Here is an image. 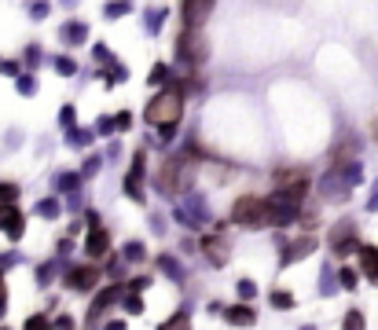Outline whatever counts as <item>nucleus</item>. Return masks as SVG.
<instances>
[{"label":"nucleus","instance_id":"1","mask_svg":"<svg viewBox=\"0 0 378 330\" xmlns=\"http://www.w3.org/2000/svg\"><path fill=\"white\" fill-rule=\"evenodd\" d=\"M195 176H199V165L191 162L188 154H177V158H166L155 173V191L162 198H184L191 195L195 187Z\"/></svg>","mask_w":378,"mask_h":330},{"label":"nucleus","instance_id":"2","mask_svg":"<svg viewBox=\"0 0 378 330\" xmlns=\"http://www.w3.org/2000/svg\"><path fill=\"white\" fill-rule=\"evenodd\" d=\"M184 103H188V92L180 89L177 81L169 89H162L155 99L144 106V121L151 129H166V125H180L184 121Z\"/></svg>","mask_w":378,"mask_h":330},{"label":"nucleus","instance_id":"3","mask_svg":"<svg viewBox=\"0 0 378 330\" xmlns=\"http://www.w3.org/2000/svg\"><path fill=\"white\" fill-rule=\"evenodd\" d=\"M232 224H239L246 231L257 228H272V198L265 195H239L232 206Z\"/></svg>","mask_w":378,"mask_h":330},{"label":"nucleus","instance_id":"4","mask_svg":"<svg viewBox=\"0 0 378 330\" xmlns=\"http://www.w3.org/2000/svg\"><path fill=\"white\" fill-rule=\"evenodd\" d=\"M173 220H177L180 228H188V231H202V228H213V224H217V220L210 217L206 195H199V191L184 195L177 206H173Z\"/></svg>","mask_w":378,"mask_h":330},{"label":"nucleus","instance_id":"5","mask_svg":"<svg viewBox=\"0 0 378 330\" xmlns=\"http://www.w3.org/2000/svg\"><path fill=\"white\" fill-rule=\"evenodd\" d=\"M177 59L184 67H202L210 59V40L202 30H180L177 37Z\"/></svg>","mask_w":378,"mask_h":330},{"label":"nucleus","instance_id":"6","mask_svg":"<svg viewBox=\"0 0 378 330\" xmlns=\"http://www.w3.org/2000/svg\"><path fill=\"white\" fill-rule=\"evenodd\" d=\"M125 297V286H118V283H107L100 294H96V301L89 305V316H85V327H100V319L107 316V308L118 305Z\"/></svg>","mask_w":378,"mask_h":330},{"label":"nucleus","instance_id":"7","mask_svg":"<svg viewBox=\"0 0 378 330\" xmlns=\"http://www.w3.org/2000/svg\"><path fill=\"white\" fill-rule=\"evenodd\" d=\"M144 180H147V151H136L133 154V165H129V176H125V195L133 202H144Z\"/></svg>","mask_w":378,"mask_h":330},{"label":"nucleus","instance_id":"8","mask_svg":"<svg viewBox=\"0 0 378 330\" xmlns=\"http://www.w3.org/2000/svg\"><path fill=\"white\" fill-rule=\"evenodd\" d=\"M100 279H103V268H100V264H78V268H63V283H67L70 290H92Z\"/></svg>","mask_w":378,"mask_h":330},{"label":"nucleus","instance_id":"9","mask_svg":"<svg viewBox=\"0 0 378 330\" xmlns=\"http://www.w3.org/2000/svg\"><path fill=\"white\" fill-rule=\"evenodd\" d=\"M199 250L206 253V261L213 268H224V264H228V253H232V239L224 235V231H213V235H206L199 242Z\"/></svg>","mask_w":378,"mask_h":330},{"label":"nucleus","instance_id":"10","mask_svg":"<svg viewBox=\"0 0 378 330\" xmlns=\"http://www.w3.org/2000/svg\"><path fill=\"white\" fill-rule=\"evenodd\" d=\"M349 191H353V187L345 184V176H342L338 165H331L327 173L320 176V195L327 198V202H345V198H349Z\"/></svg>","mask_w":378,"mask_h":330},{"label":"nucleus","instance_id":"11","mask_svg":"<svg viewBox=\"0 0 378 330\" xmlns=\"http://www.w3.org/2000/svg\"><path fill=\"white\" fill-rule=\"evenodd\" d=\"M210 15H213V4H210V0H188V4L180 8L184 30H202V26L210 23Z\"/></svg>","mask_w":378,"mask_h":330},{"label":"nucleus","instance_id":"12","mask_svg":"<svg viewBox=\"0 0 378 330\" xmlns=\"http://www.w3.org/2000/svg\"><path fill=\"white\" fill-rule=\"evenodd\" d=\"M85 253H89V264H100L107 257H114V253H111V231H107V228L89 231V239H85Z\"/></svg>","mask_w":378,"mask_h":330},{"label":"nucleus","instance_id":"13","mask_svg":"<svg viewBox=\"0 0 378 330\" xmlns=\"http://www.w3.org/2000/svg\"><path fill=\"white\" fill-rule=\"evenodd\" d=\"M312 250H316V235H301V239H294V242H287V246H283V257H279V268H290V264L305 261Z\"/></svg>","mask_w":378,"mask_h":330},{"label":"nucleus","instance_id":"14","mask_svg":"<svg viewBox=\"0 0 378 330\" xmlns=\"http://www.w3.org/2000/svg\"><path fill=\"white\" fill-rule=\"evenodd\" d=\"M0 231H4L12 242H19V239H23V231H26V217L15 206H0Z\"/></svg>","mask_w":378,"mask_h":330},{"label":"nucleus","instance_id":"15","mask_svg":"<svg viewBox=\"0 0 378 330\" xmlns=\"http://www.w3.org/2000/svg\"><path fill=\"white\" fill-rule=\"evenodd\" d=\"M272 184H276V191H294V187L309 184V173H305V169L287 165V169H276V173H272Z\"/></svg>","mask_w":378,"mask_h":330},{"label":"nucleus","instance_id":"16","mask_svg":"<svg viewBox=\"0 0 378 330\" xmlns=\"http://www.w3.org/2000/svg\"><path fill=\"white\" fill-rule=\"evenodd\" d=\"M59 40H63L67 48H81L85 40H89V26H85L81 19H70V23L59 26Z\"/></svg>","mask_w":378,"mask_h":330},{"label":"nucleus","instance_id":"17","mask_svg":"<svg viewBox=\"0 0 378 330\" xmlns=\"http://www.w3.org/2000/svg\"><path fill=\"white\" fill-rule=\"evenodd\" d=\"M155 268L166 275V279H173V283H184V279H188V268H184V264L173 257V253H158V257H155Z\"/></svg>","mask_w":378,"mask_h":330},{"label":"nucleus","instance_id":"18","mask_svg":"<svg viewBox=\"0 0 378 330\" xmlns=\"http://www.w3.org/2000/svg\"><path fill=\"white\" fill-rule=\"evenodd\" d=\"M81 173H67V169H63V173H56L52 176V187H56V195H81Z\"/></svg>","mask_w":378,"mask_h":330},{"label":"nucleus","instance_id":"19","mask_svg":"<svg viewBox=\"0 0 378 330\" xmlns=\"http://www.w3.org/2000/svg\"><path fill=\"white\" fill-rule=\"evenodd\" d=\"M331 250H338V246H345V242H356V239H360V235H356V220H349V217H345V220H338V224H334L331 228Z\"/></svg>","mask_w":378,"mask_h":330},{"label":"nucleus","instance_id":"20","mask_svg":"<svg viewBox=\"0 0 378 330\" xmlns=\"http://www.w3.org/2000/svg\"><path fill=\"white\" fill-rule=\"evenodd\" d=\"M224 319H228L232 327H254L257 312H254V305H228L224 308Z\"/></svg>","mask_w":378,"mask_h":330},{"label":"nucleus","instance_id":"21","mask_svg":"<svg viewBox=\"0 0 378 330\" xmlns=\"http://www.w3.org/2000/svg\"><path fill=\"white\" fill-rule=\"evenodd\" d=\"M360 272L378 286V246H364L360 250Z\"/></svg>","mask_w":378,"mask_h":330},{"label":"nucleus","instance_id":"22","mask_svg":"<svg viewBox=\"0 0 378 330\" xmlns=\"http://www.w3.org/2000/svg\"><path fill=\"white\" fill-rule=\"evenodd\" d=\"M338 290H342L338 272H331V264H323V268H320V297H334Z\"/></svg>","mask_w":378,"mask_h":330},{"label":"nucleus","instance_id":"23","mask_svg":"<svg viewBox=\"0 0 378 330\" xmlns=\"http://www.w3.org/2000/svg\"><path fill=\"white\" fill-rule=\"evenodd\" d=\"M147 81H151V89H155V84H158V89H169L177 78H173L169 62H155V67H151V73H147Z\"/></svg>","mask_w":378,"mask_h":330},{"label":"nucleus","instance_id":"24","mask_svg":"<svg viewBox=\"0 0 378 330\" xmlns=\"http://www.w3.org/2000/svg\"><path fill=\"white\" fill-rule=\"evenodd\" d=\"M122 257H125V264H144V261H147V246H144L140 239H133V242H125Z\"/></svg>","mask_w":378,"mask_h":330},{"label":"nucleus","instance_id":"25","mask_svg":"<svg viewBox=\"0 0 378 330\" xmlns=\"http://www.w3.org/2000/svg\"><path fill=\"white\" fill-rule=\"evenodd\" d=\"M63 268V261L56 257V261H45V264H37V272H34V279H37V286H48L52 279H56V272Z\"/></svg>","mask_w":378,"mask_h":330},{"label":"nucleus","instance_id":"26","mask_svg":"<svg viewBox=\"0 0 378 330\" xmlns=\"http://www.w3.org/2000/svg\"><path fill=\"white\" fill-rule=\"evenodd\" d=\"M158 330H191V312H188V308H180V312H173Z\"/></svg>","mask_w":378,"mask_h":330},{"label":"nucleus","instance_id":"27","mask_svg":"<svg viewBox=\"0 0 378 330\" xmlns=\"http://www.w3.org/2000/svg\"><path fill=\"white\" fill-rule=\"evenodd\" d=\"M166 8H151V12H147V19H144V30H147V34H162V26H166Z\"/></svg>","mask_w":378,"mask_h":330},{"label":"nucleus","instance_id":"28","mask_svg":"<svg viewBox=\"0 0 378 330\" xmlns=\"http://www.w3.org/2000/svg\"><path fill=\"white\" fill-rule=\"evenodd\" d=\"M19 195H23V187L15 180H0V206H15Z\"/></svg>","mask_w":378,"mask_h":330},{"label":"nucleus","instance_id":"29","mask_svg":"<svg viewBox=\"0 0 378 330\" xmlns=\"http://www.w3.org/2000/svg\"><path fill=\"white\" fill-rule=\"evenodd\" d=\"M59 213H63V206H59V198H56V195H52V198H41V202H37V217H45V220H56Z\"/></svg>","mask_w":378,"mask_h":330},{"label":"nucleus","instance_id":"30","mask_svg":"<svg viewBox=\"0 0 378 330\" xmlns=\"http://www.w3.org/2000/svg\"><path fill=\"white\" fill-rule=\"evenodd\" d=\"M342 330H367V319H364V312H360V308H349V312H345V319H342Z\"/></svg>","mask_w":378,"mask_h":330},{"label":"nucleus","instance_id":"31","mask_svg":"<svg viewBox=\"0 0 378 330\" xmlns=\"http://www.w3.org/2000/svg\"><path fill=\"white\" fill-rule=\"evenodd\" d=\"M235 294H239V305H250L257 297V283L254 279H239L235 283Z\"/></svg>","mask_w":378,"mask_h":330},{"label":"nucleus","instance_id":"32","mask_svg":"<svg viewBox=\"0 0 378 330\" xmlns=\"http://www.w3.org/2000/svg\"><path fill=\"white\" fill-rule=\"evenodd\" d=\"M92 59H96V62H100V67H103V70H107V67H114V62H118V59H114V51H111V48H107V45H103V40H96V48H92Z\"/></svg>","mask_w":378,"mask_h":330},{"label":"nucleus","instance_id":"33","mask_svg":"<svg viewBox=\"0 0 378 330\" xmlns=\"http://www.w3.org/2000/svg\"><path fill=\"white\" fill-rule=\"evenodd\" d=\"M92 140H96V129H74V132H67L70 147H89Z\"/></svg>","mask_w":378,"mask_h":330},{"label":"nucleus","instance_id":"34","mask_svg":"<svg viewBox=\"0 0 378 330\" xmlns=\"http://www.w3.org/2000/svg\"><path fill=\"white\" fill-rule=\"evenodd\" d=\"M15 89H19V95H37V73H34V70H26L23 78L15 81Z\"/></svg>","mask_w":378,"mask_h":330},{"label":"nucleus","instance_id":"35","mask_svg":"<svg viewBox=\"0 0 378 330\" xmlns=\"http://www.w3.org/2000/svg\"><path fill=\"white\" fill-rule=\"evenodd\" d=\"M338 169H342V176H345V184H349V187H356L364 180V165L360 162H349V165H338Z\"/></svg>","mask_w":378,"mask_h":330},{"label":"nucleus","instance_id":"36","mask_svg":"<svg viewBox=\"0 0 378 330\" xmlns=\"http://www.w3.org/2000/svg\"><path fill=\"white\" fill-rule=\"evenodd\" d=\"M59 125H63L67 132L78 129V110H74V103H63V110H59Z\"/></svg>","mask_w":378,"mask_h":330},{"label":"nucleus","instance_id":"37","mask_svg":"<svg viewBox=\"0 0 378 330\" xmlns=\"http://www.w3.org/2000/svg\"><path fill=\"white\" fill-rule=\"evenodd\" d=\"M125 268H129V264H125V257H122V253H114V257H111V268H107V272H111V283H118V286H125V283H122V275H125Z\"/></svg>","mask_w":378,"mask_h":330},{"label":"nucleus","instance_id":"38","mask_svg":"<svg viewBox=\"0 0 378 330\" xmlns=\"http://www.w3.org/2000/svg\"><path fill=\"white\" fill-rule=\"evenodd\" d=\"M52 67H56L63 78H74V73H78V62H74L70 56H56V59H52Z\"/></svg>","mask_w":378,"mask_h":330},{"label":"nucleus","instance_id":"39","mask_svg":"<svg viewBox=\"0 0 378 330\" xmlns=\"http://www.w3.org/2000/svg\"><path fill=\"white\" fill-rule=\"evenodd\" d=\"M100 169H103V154H89V158L81 162V176L89 180V176H96V173H100Z\"/></svg>","mask_w":378,"mask_h":330},{"label":"nucleus","instance_id":"40","mask_svg":"<svg viewBox=\"0 0 378 330\" xmlns=\"http://www.w3.org/2000/svg\"><path fill=\"white\" fill-rule=\"evenodd\" d=\"M338 283H342V290H356V286H360V272H356V268H342Z\"/></svg>","mask_w":378,"mask_h":330},{"label":"nucleus","instance_id":"41","mask_svg":"<svg viewBox=\"0 0 378 330\" xmlns=\"http://www.w3.org/2000/svg\"><path fill=\"white\" fill-rule=\"evenodd\" d=\"M129 12H133V4H129V0H114V4L103 8L107 19H122V15H129Z\"/></svg>","mask_w":378,"mask_h":330},{"label":"nucleus","instance_id":"42","mask_svg":"<svg viewBox=\"0 0 378 330\" xmlns=\"http://www.w3.org/2000/svg\"><path fill=\"white\" fill-rule=\"evenodd\" d=\"M122 308H125L129 316H140V312H144V297H140V294H125L122 297Z\"/></svg>","mask_w":378,"mask_h":330},{"label":"nucleus","instance_id":"43","mask_svg":"<svg viewBox=\"0 0 378 330\" xmlns=\"http://www.w3.org/2000/svg\"><path fill=\"white\" fill-rule=\"evenodd\" d=\"M23 330H52V319L45 312H37V316H30L26 323H23Z\"/></svg>","mask_w":378,"mask_h":330},{"label":"nucleus","instance_id":"44","mask_svg":"<svg viewBox=\"0 0 378 330\" xmlns=\"http://www.w3.org/2000/svg\"><path fill=\"white\" fill-rule=\"evenodd\" d=\"M268 301H272L276 308H294V294H287V290H272V294H268Z\"/></svg>","mask_w":378,"mask_h":330},{"label":"nucleus","instance_id":"45","mask_svg":"<svg viewBox=\"0 0 378 330\" xmlns=\"http://www.w3.org/2000/svg\"><path fill=\"white\" fill-rule=\"evenodd\" d=\"M151 283H155V279H147V275H136V279H129V283H125V294H144Z\"/></svg>","mask_w":378,"mask_h":330},{"label":"nucleus","instance_id":"46","mask_svg":"<svg viewBox=\"0 0 378 330\" xmlns=\"http://www.w3.org/2000/svg\"><path fill=\"white\" fill-rule=\"evenodd\" d=\"M0 70H4L8 78H15V81L23 78V73H26V70H23V67H19V62H15V59H0Z\"/></svg>","mask_w":378,"mask_h":330},{"label":"nucleus","instance_id":"47","mask_svg":"<svg viewBox=\"0 0 378 330\" xmlns=\"http://www.w3.org/2000/svg\"><path fill=\"white\" fill-rule=\"evenodd\" d=\"M364 250V242L360 239H356V242H345V246H338V250H331L334 253V257H353V253H360Z\"/></svg>","mask_w":378,"mask_h":330},{"label":"nucleus","instance_id":"48","mask_svg":"<svg viewBox=\"0 0 378 330\" xmlns=\"http://www.w3.org/2000/svg\"><path fill=\"white\" fill-rule=\"evenodd\" d=\"M114 125H118V132H129V129H133V114H129V110H118V114H114Z\"/></svg>","mask_w":378,"mask_h":330},{"label":"nucleus","instance_id":"49","mask_svg":"<svg viewBox=\"0 0 378 330\" xmlns=\"http://www.w3.org/2000/svg\"><path fill=\"white\" fill-rule=\"evenodd\" d=\"M23 59H26V67H41V59H45V56H41L37 45H30V48L23 51Z\"/></svg>","mask_w":378,"mask_h":330},{"label":"nucleus","instance_id":"50","mask_svg":"<svg viewBox=\"0 0 378 330\" xmlns=\"http://www.w3.org/2000/svg\"><path fill=\"white\" fill-rule=\"evenodd\" d=\"M96 132H100V136H114V132H118L114 118H100V121H96Z\"/></svg>","mask_w":378,"mask_h":330},{"label":"nucleus","instance_id":"51","mask_svg":"<svg viewBox=\"0 0 378 330\" xmlns=\"http://www.w3.org/2000/svg\"><path fill=\"white\" fill-rule=\"evenodd\" d=\"M85 224H89V231H100L103 228V217L96 209H85Z\"/></svg>","mask_w":378,"mask_h":330},{"label":"nucleus","instance_id":"52","mask_svg":"<svg viewBox=\"0 0 378 330\" xmlns=\"http://www.w3.org/2000/svg\"><path fill=\"white\" fill-rule=\"evenodd\" d=\"M173 140H177V125H166V129H158V143L169 147Z\"/></svg>","mask_w":378,"mask_h":330},{"label":"nucleus","instance_id":"53","mask_svg":"<svg viewBox=\"0 0 378 330\" xmlns=\"http://www.w3.org/2000/svg\"><path fill=\"white\" fill-rule=\"evenodd\" d=\"M301 228H305V235H312V231L320 228V217H316V213H309V217H301Z\"/></svg>","mask_w":378,"mask_h":330},{"label":"nucleus","instance_id":"54","mask_svg":"<svg viewBox=\"0 0 378 330\" xmlns=\"http://www.w3.org/2000/svg\"><path fill=\"white\" fill-rule=\"evenodd\" d=\"M78 323H74L70 316H59V319H52V330H74Z\"/></svg>","mask_w":378,"mask_h":330},{"label":"nucleus","instance_id":"55","mask_svg":"<svg viewBox=\"0 0 378 330\" xmlns=\"http://www.w3.org/2000/svg\"><path fill=\"white\" fill-rule=\"evenodd\" d=\"M19 261H23V257H19L15 250H12V253H4V257H0V272H4V268H15Z\"/></svg>","mask_w":378,"mask_h":330},{"label":"nucleus","instance_id":"56","mask_svg":"<svg viewBox=\"0 0 378 330\" xmlns=\"http://www.w3.org/2000/svg\"><path fill=\"white\" fill-rule=\"evenodd\" d=\"M8 312V283H4V272H0V316Z\"/></svg>","mask_w":378,"mask_h":330},{"label":"nucleus","instance_id":"57","mask_svg":"<svg viewBox=\"0 0 378 330\" xmlns=\"http://www.w3.org/2000/svg\"><path fill=\"white\" fill-rule=\"evenodd\" d=\"M48 12H52V4H30V15H34L37 23H41V19H45Z\"/></svg>","mask_w":378,"mask_h":330},{"label":"nucleus","instance_id":"58","mask_svg":"<svg viewBox=\"0 0 378 330\" xmlns=\"http://www.w3.org/2000/svg\"><path fill=\"white\" fill-rule=\"evenodd\" d=\"M367 209H378V180H375V187H371V195H367Z\"/></svg>","mask_w":378,"mask_h":330},{"label":"nucleus","instance_id":"59","mask_svg":"<svg viewBox=\"0 0 378 330\" xmlns=\"http://www.w3.org/2000/svg\"><path fill=\"white\" fill-rule=\"evenodd\" d=\"M85 206V195H70L67 198V209H81Z\"/></svg>","mask_w":378,"mask_h":330},{"label":"nucleus","instance_id":"60","mask_svg":"<svg viewBox=\"0 0 378 330\" xmlns=\"http://www.w3.org/2000/svg\"><path fill=\"white\" fill-rule=\"evenodd\" d=\"M151 228H155V235H162V231H166V220H162V217H151Z\"/></svg>","mask_w":378,"mask_h":330},{"label":"nucleus","instance_id":"61","mask_svg":"<svg viewBox=\"0 0 378 330\" xmlns=\"http://www.w3.org/2000/svg\"><path fill=\"white\" fill-rule=\"evenodd\" d=\"M103 330H125V319H111V323H107Z\"/></svg>","mask_w":378,"mask_h":330},{"label":"nucleus","instance_id":"62","mask_svg":"<svg viewBox=\"0 0 378 330\" xmlns=\"http://www.w3.org/2000/svg\"><path fill=\"white\" fill-rule=\"evenodd\" d=\"M371 132H375V140H378V118H375V125H371Z\"/></svg>","mask_w":378,"mask_h":330},{"label":"nucleus","instance_id":"63","mask_svg":"<svg viewBox=\"0 0 378 330\" xmlns=\"http://www.w3.org/2000/svg\"><path fill=\"white\" fill-rule=\"evenodd\" d=\"M301 330H316V327H312V323H305V327H301Z\"/></svg>","mask_w":378,"mask_h":330},{"label":"nucleus","instance_id":"64","mask_svg":"<svg viewBox=\"0 0 378 330\" xmlns=\"http://www.w3.org/2000/svg\"><path fill=\"white\" fill-rule=\"evenodd\" d=\"M0 330H12V327H0Z\"/></svg>","mask_w":378,"mask_h":330}]
</instances>
